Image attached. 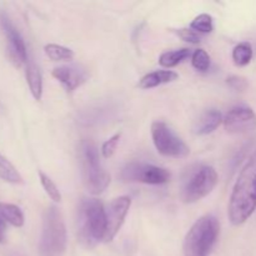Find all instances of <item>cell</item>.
I'll list each match as a JSON object with an SVG mask.
<instances>
[{
  "label": "cell",
  "instance_id": "cell-17",
  "mask_svg": "<svg viewBox=\"0 0 256 256\" xmlns=\"http://www.w3.org/2000/svg\"><path fill=\"white\" fill-rule=\"evenodd\" d=\"M192 55V52L188 48H182V49L178 50H170V52H165L160 55L159 64L164 68H174L178 64L182 62L184 59L189 58Z\"/></svg>",
  "mask_w": 256,
  "mask_h": 256
},
{
  "label": "cell",
  "instance_id": "cell-6",
  "mask_svg": "<svg viewBox=\"0 0 256 256\" xmlns=\"http://www.w3.org/2000/svg\"><path fill=\"white\" fill-rule=\"evenodd\" d=\"M218 182V174L212 166L202 165L189 174L182 185L180 198L186 204L196 202L208 196Z\"/></svg>",
  "mask_w": 256,
  "mask_h": 256
},
{
  "label": "cell",
  "instance_id": "cell-7",
  "mask_svg": "<svg viewBox=\"0 0 256 256\" xmlns=\"http://www.w3.org/2000/svg\"><path fill=\"white\" fill-rule=\"evenodd\" d=\"M152 136L158 152L164 156L179 159V158H185L189 155V146L164 122H152Z\"/></svg>",
  "mask_w": 256,
  "mask_h": 256
},
{
  "label": "cell",
  "instance_id": "cell-2",
  "mask_svg": "<svg viewBox=\"0 0 256 256\" xmlns=\"http://www.w3.org/2000/svg\"><path fill=\"white\" fill-rule=\"evenodd\" d=\"M79 239L85 246L92 248L105 240L106 214L102 202L98 199H82L78 216Z\"/></svg>",
  "mask_w": 256,
  "mask_h": 256
},
{
  "label": "cell",
  "instance_id": "cell-15",
  "mask_svg": "<svg viewBox=\"0 0 256 256\" xmlns=\"http://www.w3.org/2000/svg\"><path fill=\"white\" fill-rule=\"evenodd\" d=\"M25 75H26L28 86H29L32 95L35 100H40L42 95V76L36 62L32 60H28Z\"/></svg>",
  "mask_w": 256,
  "mask_h": 256
},
{
  "label": "cell",
  "instance_id": "cell-22",
  "mask_svg": "<svg viewBox=\"0 0 256 256\" xmlns=\"http://www.w3.org/2000/svg\"><path fill=\"white\" fill-rule=\"evenodd\" d=\"M39 179H40V182H42V188H44L45 192L49 195L50 199L55 202H62V194H60V190L58 189L55 182L42 172H39Z\"/></svg>",
  "mask_w": 256,
  "mask_h": 256
},
{
  "label": "cell",
  "instance_id": "cell-13",
  "mask_svg": "<svg viewBox=\"0 0 256 256\" xmlns=\"http://www.w3.org/2000/svg\"><path fill=\"white\" fill-rule=\"evenodd\" d=\"M222 122H224L222 112L216 109H209L199 118L194 126V132L198 135H208L216 130Z\"/></svg>",
  "mask_w": 256,
  "mask_h": 256
},
{
  "label": "cell",
  "instance_id": "cell-3",
  "mask_svg": "<svg viewBox=\"0 0 256 256\" xmlns=\"http://www.w3.org/2000/svg\"><path fill=\"white\" fill-rule=\"evenodd\" d=\"M220 224L214 215L199 218L184 240V256H208L212 252L218 236Z\"/></svg>",
  "mask_w": 256,
  "mask_h": 256
},
{
  "label": "cell",
  "instance_id": "cell-11",
  "mask_svg": "<svg viewBox=\"0 0 256 256\" xmlns=\"http://www.w3.org/2000/svg\"><path fill=\"white\" fill-rule=\"evenodd\" d=\"M132 199L129 196H119L112 200L105 209L106 214V234L104 242H112L122 229L128 212H129Z\"/></svg>",
  "mask_w": 256,
  "mask_h": 256
},
{
  "label": "cell",
  "instance_id": "cell-9",
  "mask_svg": "<svg viewBox=\"0 0 256 256\" xmlns=\"http://www.w3.org/2000/svg\"><path fill=\"white\" fill-rule=\"evenodd\" d=\"M225 130L230 134H244L256 129V114L248 105H236L224 116Z\"/></svg>",
  "mask_w": 256,
  "mask_h": 256
},
{
  "label": "cell",
  "instance_id": "cell-10",
  "mask_svg": "<svg viewBox=\"0 0 256 256\" xmlns=\"http://www.w3.org/2000/svg\"><path fill=\"white\" fill-rule=\"evenodd\" d=\"M0 25H2V29L8 40V52H9L12 62L16 66L26 64L29 59H28V52L24 40L5 12L0 14Z\"/></svg>",
  "mask_w": 256,
  "mask_h": 256
},
{
  "label": "cell",
  "instance_id": "cell-18",
  "mask_svg": "<svg viewBox=\"0 0 256 256\" xmlns=\"http://www.w3.org/2000/svg\"><path fill=\"white\" fill-rule=\"evenodd\" d=\"M0 179L10 184H22V178L16 168L0 154Z\"/></svg>",
  "mask_w": 256,
  "mask_h": 256
},
{
  "label": "cell",
  "instance_id": "cell-19",
  "mask_svg": "<svg viewBox=\"0 0 256 256\" xmlns=\"http://www.w3.org/2000/svg\"><path fill=\"white\" fill-rule=\"evenodd\" d=\"M254 56V50L250 42H239L232 50V60L238 66H246L250 64Z\"/></svg>",
  "mask_w": 256,
  "mask_h": 256
},
{
  "label": "cell",
  "instance_id": "cell-27",
  "mask_svg": "<svg viewBox=\"0 0 256 256\" xmlns=\"http://www.w3.org/2000/svg\"><path fill=\"white\" fill-rule=\"evenodd\" d=\"M5 230H6V226H5V222L2 216H0V242H5Z\"/></svg>",
  "mask_w": 256,
  "mask_h": 256
},
{
  "label": "cell",
  "instance_id": "cell-14",
  "mask_svg": "<svg viewBox=\"0 0 256 256\" xmlns=\"http://www.w3.org/2000/svg\"><path fill=\"white\" fill-rule=\"evenodd\" d=\"M178 78H179V75L172 70H158V72H152L144 75L139 80L138 86L140 89H152V88H156L159 85L175 82V80H178Z\"/></svg>",
  "mask_w": 256,
  "mask_h": 256
},
{
  "label": "cell",
  "instance_id": "cell-25",
  "mask_svg": "<svg viewBox=\"0 0 256 256\" xmlns=\"http://www.w3.org/2000/svg\"><path fill=\"white\" fill-rule=\"evenodd\" d=\"M180 39L185 40L188 42H192V44H198L202 40V36H200L199 32H194L192 29H178V30H172Z\"/></svg>",
  "mask_w": 256,
  "mask_h": 256
},
{
  "label": "cell",
  "instance_id": "cell-12",
  "mask_svg": "<svg viewBox=\"0 0 256 256\" xmlns=\"http://www.w3.org/2000/svg\"><path fill=\"white\" fill-rule=\"evenodd\" d=\"M52 76L62 82L68 92H74L88 80L86 70L82 66H58L52 70Z\"/></svg>",
  "mask_w": 256,
  "mask_h": 256
},
{
  "label": "cell",
  "instance_id": "cell-5",
  "mask_svg": "<svg viewBox=\"0 0 256 256\" xmlns=\"http://www.w3.org/2000/svg\"><path fill=\"white\" fill-rule=\"evenodd\" d=\"M82 182L90 194L99 195L110 184V175L105 172L96 146L92 142H84L82 146Z\"/></svg>",
  "mask_w": 256,
  "mask_h": 256
},
{
  "label": "cell",
  "instance_id": "cell-26",
  "mask_svg": "<svg viewBox=\"0 0 256 256\" xmlns=\"http://www.w3.org/2000/svg\"><path fill=\"white\" fill-rule=\"evenodd\" d=\"M226 84L232 88V90H236V92H244L248 89L249 84H248V80L245 78L239 76V75H232L226 79Z\"/></svg>",
  "mask_w": 256,
  "mask_h": 256
},
{
  "label": "cell",
  "instance_id": "cell-16",
  "mask_svg": "<svg viewBox=\"0 0 256 256\" xmlns=\"http://www.w3.org/2000/svg\"><path fill=\"white\" fill-rule=\"evenodd\" d=\"M0 216L15 228H22L24 225V214L16 205L0 202Z\"/></svg>",
  "mask_w": 256,
  "mask_h": 256
},
{
  "label": "cell",
  "instance_id": "cell-24",
  "mask_svg": "<svg viewBox=\"0 0 256 256\" xmlns=\"http://www.w3.org/2000/svg\"><path fill=\"white\" fill-rule=\"evenodd\" d=\"M120 139H122V134L119 132V134L112 135L106 142H104V144L102 145V154L105 159H109V158H112L114 155V152H116V148Z\"/></svg>",
  "mask_w": 256,
  "mask_h": 256
},
{
  "label": "cell",
  "instance_id": "cell-20",
  "mask_svg": "<svg viewBox=\"0 0 256 256\" xmlns=\"http://www.w3.org/2000/svg\"><path fill=\"white\" fill-rule=\"evenodd\" d=\"M45 54L52 62H70L74 59V52L62 45L48 44L44 48Z\"/></svg>",
  "mask_w": 256,
  "mask_h": 256
},
{
  "label": "cell",
  "instance_id": "cell-23",
  "mask_svg": "<svg viewBox=\"0 0 256 256\" xmlns=\"http://www.w3.org/2000/svg\"><path fill=\"white\" fill-rule=\"evenodd\" d=\"M192 64L198 72H205L210 68V56L205 50L198 49L192 55Z\"/></svg>",
  "mask_w": 256,
  "mask_h": 256
},
{
  "label": "cell",
  "instance_id": "cell-21",
  "mask_svg": "<svg viewBox=\"0 0 256 256\" xmlns=\"http://www.w3.org/2000/svg\"><path fill=\"white\" fill-rule=\"evenodd\" d=\"M190 29L196 32H212L214 30L212 16L209 14H200L190 24Z\"/></svg>",
  "mask_w": 256,
  "mask_h": 256
},
{
  "label": "cell",
  "instance_id": "cell-8",
  "mask_svg": "<svg viewBox=\"0 0 256 256\" xmlns=\"http://www.w3.org/2000/svg\"><path fill=\"white\" fill-rule=\"evenodd\" d=\"M120 178L125 182H142L149 185L166 184L170 180L169 170L156 165L132 162L125 165L120 172Z\"/></svg>",
  "mask_w": 256,
  "mask_h": 256
},
{
  "label": "cell",
  "instance_id": "cell-4",
  "mask_svg": "<svg viewBox=\"0 0 256 256\" xmlns=\"http://www.w3.org/2000/svg\"><path fill=\"white\" fill-rule=\"evenodd\" d=\"M66 249V228L58 208L49 206L42 218L39 256H62Z\"/></svg>",
  "mask_w": 256,
  "mask_h": 256
},
{
  "label": "cell",
  "instance_id": "cell-1",
  "mask_svg": "<svg viewBox=\"0 0 256 256\" xmlns=\"http://www.w3.org/2000/svg\"><path fill=\"white\" fill-rule=\"evenodd\" d=\"M256 210V149L242 166L232 195L228 215L232 225L239 226L246 222Z\"/></svg>",
  "mask_w": 256,
  "mask_h": 256
}]
</instances>
